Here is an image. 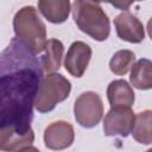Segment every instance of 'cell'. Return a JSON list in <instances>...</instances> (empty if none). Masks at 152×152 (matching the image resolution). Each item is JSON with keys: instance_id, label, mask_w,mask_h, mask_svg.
<instances>
[{"instance_id": "obj_9", "label": "cell", "mask_w": 152, "mask_h": 152, "mask_svg": "<svg viewBox=\"0 0 152 152\" xmlns=\"http://www.w3.org/2000/svg\"><path fill=\"white\" fill-rule=\"evenodd\" d=\"M91 48L81 40L74 42L64 57V68L74 77H82L91 58Z\"/></svg>"}, {"instance_id": "obj_12", "label": "cell", "mask_w": 152, "mask_h": 152, "mask_svg": "<svg viewBox=\"0 0 152 152\" xmlns=\"http://www.w3.org/2000/svg\"><path fill=\"white\" fill-rule=\"evenodd\" d=\"M38 10L50 23L62 24L69 17L71 4L69 0H40Z\"/></svg>"}, {"instance_id": "obj_6", "label": "cell", "mask_w": 152, "mask_h": 152, "mask_svg": "<svg viewBox=\"0 0 152 152\" xmlns=\"http://www.w3.org/2000/svg\"><path fill=\"white\" fill-rule=\"evenodd\" d=\"M135 121V113L131 107H113L103 119V132L107 137L131 134Z\"/></svg>"}, {"instance_id": "obj_13", "label": "cell", "mask_w": 152, "mask_h": 152, "mask_svg": "<svg viewBox=\"0 0 152 152\" xmlns=\"http://www.w3.org/2000/svg\"><path fill=\"white\" fill-rule=\"evenodd\" d=\"M131 84L140 90H148L152 88V62L147 58L137 61L131 68L129 76Z\"/></svg>"}, {"instance_id": "obj_8", "label": "cell", "mask_w": 152, "mask_h": 152, "mask_svg": "<svg viewBox=\"0 0 152 152\" xmlns=\"http://www.w3.org/2000/svg\"><path fill=\"white\" fill-rule=\"evenodd\" d=\"M44 144L49 150L62 151L70 147L75 140V131L71 124L58 120L51 122L44 131Z\"/></svg>"}, {"instance_id": "obj_10", "label": "cell", "mask_w": 152, "mask_h": 152, "mask_svg": "<svg viewBox=\"0 0 152 152\" xmlns=\"http://www.w3.org/2000/svg\"><path fill=\"white\" fill-rule=\"evenodd\" d=\"M113 23L116 30V34L120 39L133 44H138L144 40L145 27L142 23L129 12H122L118 14Z\"/></svg>"}, {"instance_id": "obj_15", "label": "cell", "mask_w": 152, "mask_h": 152, "mask_svg": "<svg viewBox=\"0 0 152 152\" xmlns=\"http://www.w3.org/2000/svg\"><path fill=\"white\" fill-rule=\"evenodd\" d=\"M152 112L146 109L135 115L134 126L132 129V135L134 140L139 144L150 145L152 142Z\"/></svg>"}, {"instance_id": "obj_14", "label": "cell", "mask_w": 152, "mask_h": 152, "mask_svg": "<svg viewBox=\"0 0 152 152\" xmlns=\"http://www.w3.org/2000/svg\"><path fill=\"white\" fill-rule=\"evenodd\" d=\"M45 53L42 56V69L44 72H52L61 68L64 55V45L61 40L51 38L45 46Z\"/></svg>"}, {"instance_id": "obj_2", "label": "cell", "mask_w": 152, "mask_h": 152, "mask_svg": "<svg viewBox=\"0 0 152 152\" xmlns=\"http://www.w3.org/2000/svg\"><path fill=\"white\" fill-rule=\"evenodd\" d=\"M13 30L17 39L32 55L45 50L48 43L46 26L33 6H24L14 14Z\"/></svg>"}, {"instance_id": "obj_7", "label": "cell", "mask_w": 152, "mask_h": 152, "mask_svg": "<svg viewBox=\"0 0 152 152\" xmlns=\"http://www.w3.org/2000/svg\"><path fill=\"white\" fill-rule=\"evenodd\" d=\"M34 133L31 126L10 125L0 127V151L19 152L20 150L32 146Z\"/></svg>"}, {"instance_id": "obj_17", "label": "cell", "mask_w": 152, "mask_h": 152, "mask_svg": "<svg viewBox=\"0 0 152 152\" xmlns=\"http://www.w3.org/2000/svg\"><path fill=\"white\" fill-rule=\"evenodd\" d=\"M19 152H40V151H39L38 148L33 147V146H27V147H25V148L20 150Z\"/></svg>"}, {"instance_id": "obj_3", "label": "cell", "mask_w": 152, "mask_h": 152, "mask_svg": "<svg viewBox=\"0 0 152 152\" xmlns=\"http://www.w3.org/2000/svg\"><path fill=\"white\" fill-rule=\"evenodd\" d=\"M72 18L77 27L97 42L109 37L110 21L99 2L76 0L71 4Z\"/></svg>"}, {"instance_id": "obj_4", "label": "cell", "mask_w": 152, "mask_h": 152, "mask_svg": "<svg viewBox=\"0 0 152 152\" xmlns=\"http://www.w3.org/2000/svg\"><path fill=\"white\" fill-rule=\"evenodd\" d=\"M71 91V83L62 74L51 72L43 76L39 81L33 107L39 113H49L55 107L66 100Z\"/></svg>"}, {"instance_id": "obj_1", "label": "cell", "mask_w": 152, "mask_h": 152, "mask_svg": "<svg viewBox=\"0 0 152 152\" xmlns=\"http://www.w3.org/2000/svg\"><path fill=\"white\" fill-rule=\"evenodd\" d=\"M13 39L0 53V127L31 126L32 106L40 81L36 59Z\"/></svg>"}, {"instance_id": "obj_18", "label": "cell", "mask_w": 152, "mask_h": 152, "mask_svg": "<svg viewBox=\"0 0 152 152\" xmlns=\"http://www.w3.org/2000/svg\"><path fill=\"white\" fill-rule=\"evenodd\" d=\"M146 152H152V150H151V148H150V150H147V151H146Z\"/></svg>"}, {"instance_id": "obj_5", "label": "cell", "mask_w": 152, "mask_h": 152, "mask_svg": "<svg viewBox=\"0 0 152 152\" xmlns=\"http://www.w3.org/2000/svg\"><path fill=\"white\" fill-rule=\"evenodd\" d=\"M74 116L76 122L84 128L97 126L103 116V102L95 91H84L75 100Z\"/></svg>"}, {"instance_id": "obj_11", "label": "cell", "mask_w": 152, "mask_h": 152, "mask_svg": "<svg viewBox=\"0 0 152 152\" xmlns=\"http://www.w3.org/2000/svg\"><path fill=\"white\" fill-rule=\"evenodd\" d=\"M133 88L125 80H114L107 87V99L113 107H132L135 100Z\"/></svg>"}, {"instance_id": "obj_16", "label": "cell", "mask_w": 152, "mask_h": 152, "mask_svg": "<svg viewBox=\"0 0 152 152\" xmlns=\"http://www.w3.org/2000/svg\"><path fill=\"white\" fill-rule=\"evenodd\" d=\"M135 63V55L131 50L116 51L109 61V69L114 75H126Z\"/></svg>"}]
</instances>
